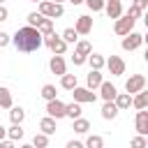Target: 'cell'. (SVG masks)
Segmentation results:
<instances>
[{
    "mask_svg": "<svg viewBox=\"0 0 148 148\" xmlns=\"http://www.w3.org/2000/svg\"><path fill=\"white\" fill-rule=\"evenodd\" d=\"M136 132H139V136L148 134V111L146 109L136 111Z\"/></svg>",
    "mask_w": 148,
    "mask_h": 148,
    "instance_id": "cell-11",
    "label": "cell"
},
{
    "mask_svg": "<svg viewBox=\"0 0 148 148\" xmlns=\"http://www.w3.org/2000/svg\"><path fill=\"white\" fill-rule=\"evenodd\" d=\"M143 35H139V32H130V35H125L123 37V49L125 51H134V49H139L141 44H143Z\"/></svg>",
    "mask_w": 148,
    "mask_h": 148,
    "instance_id": "cell-7",
    "label": "cell"
},
{
    "mask_svg": "<svg viewBox=\"0 0 148 148\" xmlns=\"http://www.w3.org/2000/svg\"><path fill=\"white\" fill-rule=\"evenodd\" d=\"M104 65L109 67V72H111L113 76H120V74H125V60H123L120 56H111V58H109Z\"/></svg>",
    "mask_w": 148,
    "mask_h": 148,
    "instance_id": "cell-9",
    "label": "cell"
},
{
    "mask_svg": "<svg viewBox=\"0 0 148 148\" xmlns=\"http://www.w3.org/2000/svg\"><path fill=\"white\" fill-rule=\"evenodd\" d=\"M130 146H132V148H146L148 141H146V136H139V134H136V136L130 139Z\"/></svg>",
    "mask_w": 148,
    "mask_h": 148,
    "instance_id": "cell-34",
    "label": "cell"
},
{
    "mask_svg": "<svg viewBox=\"0 0 148 148\" xmlns=\"http://www.w3.org/2000/svg\"><path fill=\"white\" fill-rule=\"evenodd\" d=\"M49 67H51V72H53V74H58V76L67 74V72H65V60H62V56H53V58H51V62H49Z\"/></svg>",
    "mask_w": 148,
    "mask_h": 148,
    "instance_id": "cell-15",
    "label": "cell"
},
{
    "mask_svg": "<svg viewBox=\"0 0 148 148\" xmlns=\"http://www.w3.org/2000/svg\"><path fill=\"white\" fill-rule=\"evenodd\" d=\"M30 2H42V0H30Z\"/></svg>",
    "mask_w": 148,
    "mask_h": 148,
    "instance_id": "cell-47",
    "label": "cell"
},
{
    "mask_svg": "<svg viewBox=\"0 0 148 148\" xmlns=\"http://www.w3.org/2000/svg\"><path fill=\"white\" fill-rule=\"evenodd\" d=\"M0 106L2 109H12V92L5 86H0Z\"/></svg>",
    "mask_w": 148,
    "mask_h": 148,
    "instance_id": "cell-24",
    "label": "cell"
},
{
    "mask_svg": "<svg viewBox=\"0 0 148 148\" xmlns=\"http://www.w3.org/2000/svg\"><path fill=\"white\" fill-rule=\"evenodd\" d=\"M5 136H7V130H5V127H2V125H0V141H2V139H5Z\"/></svg>",
    "mask_w": 148,
    "mask_h": 148,
    "instance_id": "cell-43",
    "label": "cell"
},
{
    "mask_svg": "<svg viewBox=\"0 0 148 148\" xmlns=\"http://www.w3.org/2000/svg\"><path fill=\"white\" fill-rule=\"evenodd\" d=\"M2 2H5V0H0V5H2Z\"/></svg>",
    "mask_w": 148,
    "mask_h": 148,
    "instance_id": "cell-48",
    "label": "cell"
},
{
    "mask_svg": "<svg viewBox=\"0 0 148 148\" xmlns=\"http://www.w3.org/2000/svg\"><path fill=\"white\" fill-rule=\"evenodd\" d=\"M42 18H44V16H42L39 12H30V14H28V25H30V28H37V25L42 23Z\"/></svg>",
    "mask_w": 148,
    "mask_h": 148,
    "instance_id": "cell-33",
    "label": "cell"
},
{
    "mask_svg": "<svg viewBox=\"0 0 148 148\" xmlns=\"http://www.w3.org/2000/svg\"><path fill=\"white\" fill-rule=\"evenodd\" d=\"M74 53H79V56H86V58H88V56L92 53L90 42H86V39H83V42H76V51H74Z\"/></svg>",
    "mask_w": 148,
    "mask_h": 148,
    "instance_id": "cell-27",
    "label": "cell"
},
{
    "mask_svg": "<svg viewBox=\"0 0 148 148\" xmlns=\"http://www.w3.org/2000/svg\"><path fill=\"white\" fill-rule=\"evenodd\" d=\"M23 118H25V111H23L21 106H12V111H9V120H12V125H21Z\"/></svg>",
    "mask_w": 148,
    "mask_h": 148,
    "instance_id": "cell-22",
    "label": "cell"
},
{
    "mask_svg": "<svg viewBox=\"0 0 148 148\" xmlns=\"http://www.w3.org/2000/svg\"><path fill=\"white\" fill-rule=\"evenodd\" d=\"M12 42H14L16 51L30 53V51H37V49L42 46V35L37 32V28L25 25V28H18V30H16V35L12 37Z\"/></svg>",
    "mask_w": 148,
    "mask_h": 148,
    "instance_id": "cell-1",
    "label": "cell"
},
{
    "mask_svg": "<svg viewBox=\"0 0 148 148\" xmlns=\"http://www.w3.org/2000/svg\"><path fill=\"white\" fill-rule=\"evenodd\" d=\"M65 148H83V143H81V141H67Z\"/></svg>",
    "mask_w": 148,
    "mask_h": 148,
    "instance_id": "cell-41",
    "label": "cell"
},
{
    "mask_svg": "<svg viewBox=\"0 0 148 148\" xmlns=\"http://www.w3.org/2000/svg\"><path fill=\"white\" fill-rule=\"evenodd\" d=\"M143 86H146V76H143V74H132V76L125 81V90H127V95H132V92H141Z\"/></svg>",
    "mask_w": 148,
    "mask_h": 148,
    "instance_id": "cell-5",
    "label": "cell"
},
{
    "mask_svg": "<svg viewBox=\"0 0 148 148\" xmlns=\"http://www.w3.org/2000/svg\"><path fill=\"white\" fill-rule=\"evenodd\" d=\"M90 130V123L86 120V118H76L74 120V132H79V134H86Z\"/></svg>",
    "mask_w": 148,
    "mask_h": 148,
    "instance_id": "cell-29",
    "label": "cell"
},
{
    "mask_svg": "<svg viewBox=\"0 0 148 148\" xmlns=\"http://www.w3.org/2000/svg\"><path fill=\"white\" fill-rule=\"evenodd\" d=\"M132 106H134L136 111L146 109V106H148V92H143V90H141V92H136V97L132 99Z\"/></svg>",
    "mask_w": 148,
    "mask_h": 148,
    "instance_id": "cell-20",
    "label": "cell"
},
{
    "mask_svg": "<svg viewBox=\"0 0 148 148\" xmlns=\"http://www.w3.org/2000/svg\"><path fill=\"white\" fill-rule=\"evenodd\" d=\"M7 136H9V141H18V139H23V130H21V125H12V127L7 130Z\"/></svg>",
    "mask_w": 148,
    "mask_h": 148,
    "instance_id": "cell-30",
    "label": "cell"
},
{
    "mask_svg": "<svg viewBox=\"0 0 148 148\" xmlns=\"http://www.w3.org/2000/svg\"><path fill=\"white\" fill-rule=\"evenodd\" d=\"M65 44H76V39H79V35L74 32V28H65L62 30V37H60Z\"/></svg>",
    "mask_w": 148,
    "mask_h": 148,
    "instance_id": "cell-26",
    "label": "cell"
},
{
    "mask_svg": "<svg viewBox=\"0 0 148 148\" xmlns=\"http://www.w3.org/2000/svg\"><path fill=\"white\" fill-rule=\"evenodd\" d=\"M39 14L46 18H58V16H62L65 14V7L62 5H56V2H49V0H42L39 2Z\"/></svg>",
    "mask_w": 148,
    "mask_h": 148,
    "instance_id": "cell-2",
    "label": "cell"
},
{
    "mask_svg": "<svg viewBox=\"0 0 148 148\" xmlns=\"http://www.w3.org/2000/svg\"><path fill=\"white\" fill-rule=\"evenodd\" d=\"M37 32H39L42 37L53 35V18H42V23L37 25Z\"/></svg>",
    "mask_w": 148,
    "mask_h": 148,
    "instance_id": "cell-19",
    "label": "cell"
},
{
    "mask_svg": "<svg viewBox=\"0 0 148 148\" xmlns=\"http://www.w3.org/2000/svg\"><path fill=\"white\" fill-rule=\"evenodd\" d=\"M86 148H104V139L97 136V134H90L86 139Z\"/></svg>",
    "mask_w": 148,
    "mask_h": 148,
    "instance_id": "cell-28",
    "label": "cell"
},
{
    "mask_svg": "<svg viewBox=\"0 0 148 148\" xmlns=\"http://www.w3.org/2000/svg\"><path fill=\"white\" fill-rule=\"evenodd\" d=\"M116 116H118L116 104H113V102H104V106H102V118H104V120H113Z\"/></svg>",
    "mask_w": 148,
    "mask_h": 148,
    "instance_id": "cell-17",
    "label": "cell"
},
{
    "mask_svg": "<svg viewBox=\"0 0 148 148\" xmlns=\"http://www.w3.org/2000/svg\"><path fill=\"white\" fill-rule=\"evenodd\" d=\"M7 44H9V35H7V32H0V49L7 46Z\"/></svg>",
    "mask_w": 148,
    "mask_h": 148,
    "instance_id": "cell-39",
    "label": "cell"
},
{
    "mask_svg": "<svg viewBox=\"0 0 148 148\" xmlns=\"http://www.w3.org/2000/svg\"><path fill=\"white\" fill-rule=\"evenodd\" d=\"M104 9H106V16H109V18H120V16H123V5H120V0H109V2L104 5Z\"/></svg>",
    "mask_w": 148,
    "mask_h": 148,
    "instance_id": "cell-12",
    "label": "cell"
},
{
    "mask_svg": "<svg viewBox=\"0 0 148 148\" xmlns=\"http://www.w3.org/2000/svg\"><path fill=\"white\" fill-rule=\"evenodd\" d=\"M46 146H49V136H46V134H35L32 148H46Z\"/></svg>",
    "mask_w": 148,
    "mask_h": 148,
    "instance_id": "cell-32",
    "label": "cell"
},
{
    "mask_svg": "<svg viewBox=\"0 0 148 148\" xmlns=\"http://www.w3.org/2000/svg\"><path fill=\"white\" fill-rule=\"evenodd\" d=\"M21 148H32V143H23V146H21Z\"/></svg>",
    "mask_w": 148,
    "mask_h": 148,
    "instance_id": "cell-45",
    "label": "cell"
},
{
    "mask_svg": "<svg viewBox=\"0 0 148 148\" xmlns=\"http://www.w3.org/2000/svg\"><path fill=\"white\" fill-rule=\"evenodd\" d=\"M86 60H88L86 56H79V53H74V56H72V62H74V65H83Z\"/></svg>",
    "mask_w": 148,
    "mask_h": 148,
    "instance_id": "cell-37",
    "label": "cell"
},
{
    "mask_svg": "<svg viewBox=\"0 0 148 148\" xmlns=\"http://www.w3.org/2000/svg\"><path fill=\"white\" fill-rule=\"evenodd\" d=\"M60 86L65 90H74L76 88V74H62L60 76Z\"/></svg>",
    "mask_w": 148,
    "mask_h": 148,
    "instance_id": "cell-23",
    "label": "cell"
},
{
    "mask_svg": "<svg viewBox=\"0 0 148 148\" xmlns=\"http://www.w3.org/2000/svg\"><path fill=\"white\" fill-rule=\"evenodd\" d=\"M86 62H90V67L99 72V69L104 67V62H106V60H104V56H99V53H92V56H88V60H86Z\"/></svg>",
    "mask_w": 148,
    "mask_h": 148,
    "instance_id": "cell-25",
    "label": "cell"
},
{
    "mask_svg": "<svg viewBox=\"0 0 148 148\" xmlns=\"http://www.w3.org/2000/svg\"><path fill=\"white\" fill-rule=\"evenodd\" d=\"M46 113H49V118H53V120H58V118H65V104L56 97V99H51V102H46Z\"/></svg>",
    "mask_w": 148,
    "mask_h": 148,
    "instance_id": "cell-6",
    "label": "cell"
},
{
    "mask_svg": "<svg viewBox=\"0 0 148 148\" xmlns=\"http://www.w3.org/2000/svg\"><path fill=\"white\" fill-rule=\"evenodd\" d=\"M69 2H72V5H81L83 0H69Z\"/></svg>",
    "mask_w": 148,
    "mask_h": 148,
    "instance_id": "cell-44",
    "label": "cell"
},
{
    "mask_svg": "<svg viewBox=\"0 0 148 148\" xmlns=\"http://www.w3.org/2000/svg\"><path fill=\"white\" fill-rule=\"evenodd\" d=\"M99 92H102V99H104V102H113V97L118 95L116 86H113V83H109V81H102V86H99Z\"/></svg>",
    "mask_w": 148,
    "mask_h": 148,
    "instance_id": "cell-13",
    "label": "cell"
},
{
    "mask_svg": "<svg viewBox=\"0 0 148 148\" xmlns=\"http://www.w3.org/2000/svg\"><path fill=\"white\" fill-rule=\"evenodd\" d=\"M113 32H116V35H120V37H125V35L134 32V21H132V18H127V16L116 18V23H113Z\"/></svg>",
    "mask_w": 148,
    "mask_h": 148,
    "instance_id": "cell-4",
    "label": "cell"
},
{
    "mask_svg": "<svg viewBox=\"0 0 148 148\" xmlns=\"http://www.w3.org/2000/svg\"><path fill=\"white\" fill-rule=\"evenodd\" d=\"M65 116H67V118H72V120L81 118V104H76V102L65 104Z\"/></svg>",
    "mask_w": 148,
    "mask_h": 148,
    "instance_id": "cell-21",
    "label": "cell"
},
{
    "mask_svg": "<svg viewBox=\"0 0 148 148\" xmlns=\"http://www.w3.org/2000/svg\"><path fill=\"white\" fill-rule=\"evenodd\" d=\"M106 2H109V0H106Z\"/></svg>",
    "mask_w": 148,
    "mask_h": 148,
    "instance_id": "cell-49",
    "label": "cell"
},
{
    "mask_svg": "<svg viewBox=\"0 0 148 148\" xmlns=\"http://www.w3.org/2000/svg\"><path fill=\"white\" fill-rule=\"evenodd\" d=\"M0 148H14V141H5V139H2V141H0Z\"/></svg>",
    "mask_w": 148,
    "mask_h": 148,
    "instance_id": "cell-42",
    "label": "cell"
},
{
    "mask_svg": "<svg viewBox=\"0 0 148 148\" xmlns=\"http://www.w3.org/2000/svg\"><path fill=\"white\" fill-rule=\"evenodd\" d=\"M42 44H46L56 56H62V53H65V49H67V44H65L58 35H46V37H42Z\"/></svg>",
    "mask_w": 148,
    "mask_h": 148,
    "instance_id": "cell-3",
    "label": "cell"
},
{
    "mask_svg": "<svg viewBox=\"0 0 148 148\" xmlns=\"http://www.w3.org/2000/svg\"><path fill=\"white\" fill-rule=\"evenodd\" d=\"M39 130H42V134H46V136H49V134H53V132H56V120H53V118H49V116H46V118H42V120H39Z\"/></svg>",
    "mask_w": 148,
    "mask_h": 148,
    "instance_id": "cell-18",
    "label": "cell"
},
{
    "mask_svg": "<svg viewBox=\"0 0 148 148\" xmlns=\"http://www.w3.org/2000/svg\"><path fill=\"white\" fill-rule=\"evenodd\" d=\"M7 16H9L7 7H5V5H0V21H7Z\"/></svg>",
    "mask_w": 148,
    "mask_h": 148,
    "instance_id": "cell-40",
    "label": "cell"
},
{
    "mask_svg": "<svg viewBox=\"0 0 148 148\" xmlns=\"http://www.w3.org/2000/svg\"><path fill=\"white\" fill-rule=\"evenodd\" d=\"M72 95H74V102H76V104H83V102H90V104H92V102L97 99V95H95L92 90H88V88H79V86L72 90Z\"/></svg>",
    "mask_w": 148,
    "mask_h": 148,
    "instance_id": "cell-8",
    "label": "cell"
},
{
    "mask_svg": "<svg viewBox=\"0 0 148 148\" xmlns=\"http://www.w3.org/2000/svg\"><path fill=\"white\" fill-rule=\"evenodd\" d=\"M125 16H127V18H132V21H136V18H139V16H141V12H139V9H136V7H134V5H132V7H130V9H127V14H125Z\"/></svg>",
    "mask_w": 148,
    "mask_h": 148,
    "instance_id": "cell-36",
    "label": "cell"
},
{
    "mask_svg": "<svg viewBox=\"0 0 148 148\" xmlns=\"http://www.w3.org/2000/svg\"><path fill=\"white\" fill-rule=\"evenodd\" d=\"M83 2L88 5L90 12H102L104 9V0H83Z\"/></svg>",
    "mask_w": 148,
    "mask_h": 148,
    "instance_id": "cell-35",
    "label": "cell"
},
{
    "mask_svg": "<svg viewBox=\"0 0 148 148\" xmlns=\"http://www.w3.org/2000/svg\"><path fill=\"white\" fill-rule=\"evenodd\" d=\"M90 30H92V18L86 16V14L79 16V18H76V25H74V32H76V35H88Z\"/></svg>",
    "mask_w": 148,
    "mask_h": 148,
    "instance_id": "cell-10",
    "label": "cell"
},
{
    "mask_svg": "<svg viewBox=\"0 0 148 148\" xmlns=\"http://www.w3.org/2000/svg\"><path fill=\"white\" fill-rule=\"evenodd\" d=\"M113 104H116L118 111H125V109L132 106V95H127V92H118V95L113 97Z\"/></svg>",
    "mask_w": 148,
    "mask_h": 148,
    "instance_id": "cell-14",
    "label": "cell"
},
{
    "mask_svg": "<svg viewBox=\"0 0 148 148\" xmlns=\"http://www.w3.org/2000/svg\"><path fill=\"white\" fill-rule=\"evenodd\" d=\"M86 83H88V90L99 88V86H102V74H99L97 69H90V74H88V79H86Z\"/></svg>",
    "mask_w": 148,
    "mask_h": 148,
    "instance_id": "cell-16",
    "label": "cell"
},
{
    "mask_svg": "<svg viewBox=\"0 0 148 148\" xmlns=\"http://www.w3.org/2000/svg\"><path fill=\"white\" fill-rule=\"evenodd\" d=\"M134 7H136L139 12H143V9L148 7V0H134Z\"/></svg>",
    "mask_w": 148,
    "mask_h": 148,
    "instance_id": "cell-38",
    "label": "cell"
},
{
    "mask_svg": "<svg viewBox=\"0 0 148 148\" xmlns=\"http://www.w3.org/2000/svg\"><path fill=\"white\" fill-rule=\"evenodd\" d=\"M53 2H56V5H60V2H62V0H53Z\"/></svg>",
    "mask_w": 148,
    "mask_h": 148,
    "instance_id": "cell-46",
    "label": "cell"
},
{
    "mask_svg": "<svg viewBox=\"0 0 148 148\" xmlns=\"http://www.w3.org/2000/svg\"><path fill=\"white\" fill-rule=\"evenodd\" d=\"M42 97H44L46 102H51V99H56V86H51V83H46V86H42Z\"/></svg>",
    "mask_w": 148,
    "mask_h": 148,
    "instance_id": "cell-31",
    "label": "cell"
}]
</instances>
